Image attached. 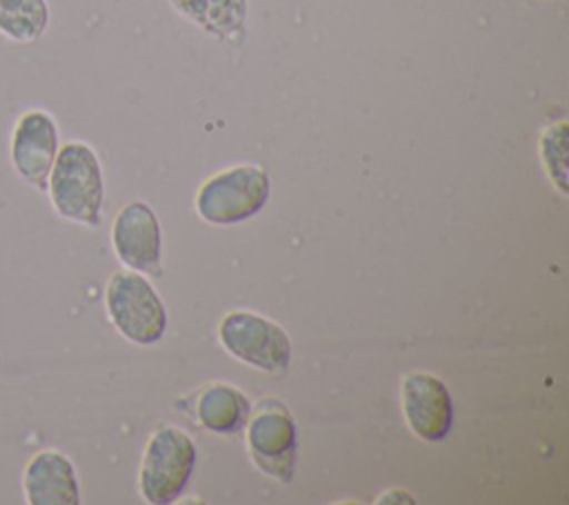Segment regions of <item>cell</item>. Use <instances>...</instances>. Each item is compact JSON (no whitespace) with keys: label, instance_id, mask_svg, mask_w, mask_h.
I'll list each match as a JSON object with an SVG mask.
<instances>
[{"label":"cell","instance_id":"cell-15","mask_svg":"<svg viewBox=\"0 0 569 505\" xmlns=\"http://www.w3.org/2000/svg\"><path fill=\"white\" fill-rule=\"evenodd\" d=\"M391 501H402V503H413V498L402 492V489H393V492H385V496L378 498V503H391Z\"/></svg>","mask_w":569,"mask_h":505},{"label":"cell","instance_id":"cell-11","mask_svg":"<svg viewBox=\"0 0 569 505\" xmlns=\"http://www.w3.org/2000/svg\"><path fill=\"white\" fill-rule=\"evenodd\" d=\"M173 11L222 42H240L247 29V0H169Z\"/></svg>","mask_w":569,"mask_h":505},{"label":"cell","instance_id":"cell-4","mask_svg":"<svg viewBox=\"0 0 569 505\" xmlns=\"http://www.w3.org/2000/svg\"><path fill=\"white\" fill-rule=\"evenodd\" d=\"M269 174L258 165H236L207 178L196 196V211L209 225H233L258 214L269 200Z\"/></svg>","mask_w":569,"mask_h":505},{"label":"cell","instance_id":"cell-10","mask_svg":"<svg viewBox=\"0 0 569 505\" xmlns=\"http://www.w3.org/2000/svg\"><path fill=\"white\" fill-rule=\"evenodd\" d=\"M20 485L27 505H78L82 501L78 469L73 461L56 447L31 454L22 467Z\"/></svg>","mask_w":569,"mask_h":505},{"label":"cell","instance_id":"cell-5","mask_svg":"<svg viewBox=\"0 0 569 505\" xmlns=\"http://www.w3.org/2000/svg\"><path fill=\"white\" fill-rule=\"evenodd\" d=\"M218 340L236 360L267 374H284L291 363V343L287 331L256 314L229 311L218 325Z\"/></svg>","mask_w":569,"mask_h":505},{"label":"cell","instance_id":"cell-12","mask_svg":"<svg viewBox=\"0 0 569 505\" xmlns=\"http://www.w3.org/2000/svg\"><path fill=\"white\" fill-rule=\"evenodd\" d=\"M251 414L249 398L233 385L213 383L196 396L198 423L216 434L238 432Z\"/></svg>","mask_w":569,"mask_h":505},{"label":"cell","instance_id":"cell-8","mask_svg":"<svg viewBox=\"0 0 569 505\" xmlns=\"http://www.w3.org/2000/svg\"><path fill=\"white\" fill-rule=\"evenodd\" d=\"M111 247L127 269L158 274L162 260V231L147 202L133 200L120 207L111 222Z\"/></svg>","mask_w":569,"mask_h":505},{"label":"cell","instance_id":"cell-3","mask_svg":"<svg viewBox=\"0 0 569 505\" xmlns=\"http://www.w3.org/2000/svg\"><path fill=\"white\" fill-rule=\"evenodd\" d=\"M104 309L116 331L136 345H151L167 329V311L160 296L144 274L133 269L111 274L104 289Z\"/></svg>","mask_w":569,"mask_h":505},{"label":"cell","instance_id":"cell-1","mask_svg":"<svg viewBox=\"0 0 569 505\" xmlns=\"http://www.w3.org/2000/svg\"><path fill=\"white\" fill-rule=\"evenodd\" d=\"M44 194L60 218L89 229L100 227L104 174L96 149L84 140L60 142Z\"/></svg>","mask_w":569,"mask_h":505},{"label":"cell","instance_id":"cell-9","mask_svg":"<svg viewBox=\"0 0 569 505\" xmlns=\"http://www.w3.org/2000/svg\"><path fill=\"white\" fill-rule=\"evenodd\" d=\"M402 414L409 429L427 443L442 440L453 420V405L447 385L425 372H413L402 380L400 387Z\"/></svg>","mask_w":569,"mask_h":505},{"label":"cell","instance_id":"cell-6","mask_svg":"<svg viewBox=\"0 0 569 505\" xmlns=\"http://www.w3.org/2000/svg\"><path fill=\"white\" fill-rule=\"evenodd\" d=\"M247 423V447L253 465L262 474L289 483L296 465V423L289 409L276 398H264L256 409L251 407Z\"/></svg>","mask_w":569,"mask_h":505},{"label":"cell","instance_id":"cell-13","mask_svg":"<svg viewBox=\"0 0 569 505\" xmlns=\"http://www.w3.org/2000/svg\"><path fill=\"white\" fill-rule=\"evenodd\" d=\"M51 22L49 0H0V36L18 44L40 40Z\"/></svg>","mask_w":569,"mask_h":505},{"label":"cell","instance_id":"cell-14","mask_svg":"<svg viewBox=\"0 0 569 505\" xmlns=\"http://www.w3.org/2000/svg\"><path fill=\"white\" fill-rule=\"evenodd\" d=\"M538 151L549 180L560 194H567V120L545 127L538 140Z\"/></svg>","mask_w":569,"mask_h":505},{"label":"cell","instance_id":"cell-7","mask_svg":"<svg viewBox=\"0 0 569 505\" xmlns=\"http://www.w3.org/2000/svg\"><path fill=\"white\" fill-rule=\"evenodd\" d=\"M58 149L60 129L47 109L31 107L13 120L9 133V165L13 174L36 191H44Z\"/></svg>","mask_w":569,"mask_h":505},{"label":"cell","instance_id":"cell-2","mask_svg":"<svg viewBox=\"0 0 569 505\" xmlns=\"http://www.w3.org/2000/svg\"><path fill=\"white\" fill-rule=\"evenodd\" d=\"M196 467V445L187 432L160 425L147 440L138 489L149 505L173 503L189 483Z\"/></svg>","mask_w":569,"mask_h":505}]
</instances>
